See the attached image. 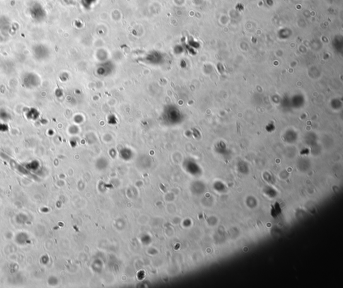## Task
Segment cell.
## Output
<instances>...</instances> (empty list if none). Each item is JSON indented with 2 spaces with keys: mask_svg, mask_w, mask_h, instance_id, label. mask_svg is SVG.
<instances>
[{
  "mask_svg": "<svg viewBox=\"0 0 343 288\" xmlns=\"http://www.w3.org/2000/svg\"><path fill=\"white\" fill-rule=\"evenodd\" d=\"M21 234H22V238H20V236H19L18 235L17 236V238H17L18 242H19V241L21 240V239H22V240L20 241V244H23V243H24L25 242V241H26L27 238H28V236H27V234H25V233H21Z\"/></svg>",
  "mask_w": 343,
  "mask_h": 288,
  "instance_id": "6da1fadb",
  "label": "cell"
}]
</instances>
